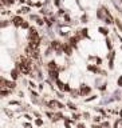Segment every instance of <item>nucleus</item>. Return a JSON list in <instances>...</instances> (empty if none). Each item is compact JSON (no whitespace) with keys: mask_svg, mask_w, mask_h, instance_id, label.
<instances>
[{"mask_svg":"<svg viewBox=\"0 0 122 128\" xmlns=\"http://www.w3.org/2000/svg\"><path fill=\"white\" fill-rule=\"evenodd\" d=\"M23 127H24V128H34L31 124H30V123H24V124H23Z\"/></svg>","mask_w":122,"mask_h":128,"instance_id":"nucleus-34","label":"nucleus"},{"mask_svg":"<svg viewBox=\"0 0 122 128\" xmlns=\"http://www.w3.org/2000/svg\"><path fill=\"white\" fill-rule=\"evenodd\" d=\"M118 85L122 87V76H119V79H118Z\"/></svg>","mask_w":122,"mask_h":128,"instance_id":"nucleus-41","label":"nucleus"},{"mask_svg":"<svg viewBox=\"0 0 122 128\" xmlns=\"http://www.w3.org/2000/svg\"><path fill=\"white\" fill-rule=\"evenodd\" d=\"M19 1H20V3H24V1H26V0H19Z\"/></svg>","mask_w":122,"mask_h":128,"instance_id":"nucleus-48","label":"nucleus"},{"mask_svg":"<svg viewBox=\"0 0 122 128\" xmlns=\"http://www.w3.org/2000/svg\"><path fill=\"white\" fill-rule=\"evenodd\" d=\"M87 20H89V16L83 15V16H82V23H87Z\"/></svg>","mask_w":122,"mask_h":128,"instance_id":"nucleus-29","label":"nucleus"},{"mask_svg":"<svg viewBox=\"0 0 122 128\" xmlns=\"http://www.w3.org/2000/svg\"><path fill=\"white\" fill-rule=\"evenodd\" d=\"M106 46H107V48H109V49L113 48V44H111V41H110L109 39H106Z\"/></svg>","mask_w":122,"mask_h":128,"instance_id":"nucleus-25","label":"nucleus"},{"mask_svg":"<svg viewBox=\"0 0 122 128\" xmlns=\"http://www.w3.org/2000/svg\"><path fill=\"white\" fill-rule=\"evenodd\" d=\"M54 4H55V6H61V1H59V0H54Z\"/></svg>","mask_w":122,"mask_h":128,"instance_id":"nucleus-42","label":"nucleus"},{"mask_svg":"<svg viewBox=\"0 0 122 128\" xmlns=\"http://www.w3.org/2000/svg\"><path fill=\"white\" fill-rule=\"evenodd\" d=\"M55 84L58 85V88L61 89V91H63V92H64V87H66V84H64V83H62L61 80L58 79V80H56V81H55Z\"/></svg>","mask_w":122,"mask_h":128,"instance_id":"nucleus-12","label":"nucleus"},{"mask_svg":"<svg viewBox=\"0 0 122 128\" xmlns=\"http://www.w3.org/2000/svg\"><path fill=\"white\" fill-rule=\"evenodd\" d=\"M70 94H71V97H73V99H76V97H79V95H81V91H79V89H71Z\"/></svg>","mask_w":122,"mask_h":128,"instance_id":"nucleus-11","label":"nucleus"},{"mask_svg":"<svg viewBox=\"0 0 122 128\" xmlns=\"http://www.w3.org/2000/svg\"><path fill=\"white\" fill-rule=\"evenodd\" d=\"M95 61H97V64H102V59H99V57H95Z\"/></svg>","mask_w":122,"mask_h":128,"instance_id":"nucleus-37","label":"nucleus"},{"mask_svg":"<svg viewBox=\"0 0 122 128\" xmlns=\"http://www.w3.org/2000/svg\"><path fill=\"white\" fill-rule=\"evenodd\" d=\"M93 121H94V123H98V124H99V123L102 121V116H95V117L93 119Z\"/></svg>","mask_w":122,"mask_h":128,"instance_id":"nucleus-23","label":"nucleus"},{"mask_svg":"<svg viewBox=\"0 0 122 128\" xmlns=\"http://www.w3.org/2000/svg\"><path fill=\"white\" fill-rule=\"evenodd\" d=\"M78 39L79 37H76V36H74V37H71L70 39V46L73 47V48H78Z\"/></svg>","mask_w":122,"mask_h":128,"instance_id":"nucleus-8","label":"nucleus"},{"mask_svg":"<svg viewBox=\"0 0 122 128\" xmlns=\"http://www.w3.org/2000/svg\"><path fill=\"white\" fill-rule=\"evenodd\" d=\"M61 119H64V116H63V114L59 111V112H55V115H54V117L51 119V121L55 123V121H58V120H61Z\"/></svg>","mask_w":122,"mask_h":128,"instance_id":"nucleus-7","label":"nucleus"},{"mask_svg":"<svg viewBox=\"0 0 122 128\" xmlns=\"http://www.w3.org/2000/svg\"><path fill=\"white\" fill-rule=\"evenodd\" d=\"M28 84H30V87H31V88H35V87H36V84H35L34 81H30Z\"/></svg>","mask_w":122,"mask_h":128,"instance_id":"nucleus-39","label":"nucleus"},{"mask_svg":"<svg viewBox=\"0 0 122 128\" xmlns=\"http://www.w3.org/2000/svg\"><path fill=\"white\" fill-rule=\"evenodd\" d=\"M3 112L7 115L8 117H14V112L11 111V109H8V108H3Z\"/></svg>","mask_w":122,"mask_h":128,"instance_id":"nucleus-14","label":"nucleus"},{"mask_svg":"<svg viewBox=\"0 0 122 128\" xmlns=\"http://www.w3.org/2000/svg\"><path fill=\"white\" fill-rule=\"evenodd\" d=\"M62 49H63V52L67 55V56H71V52H73V47L70 46V43H63V46H62Z\"/></svg>","mask_w":122,"mask_h":128,"instance_id":"nucleus-2","label":"nucleus"},{"mask_svg":"<svg viewBox=\"0 0 122 128\" xmlns=\"http://www.w3.org/2000/svg\"><path fill=\"white\" fill-rule=\"evenodd\" d=\"M79 91H81V96H86L87 94H90L91 92V87H87L86 84H81Z\"/></svg>","mask_w":122,"mask_h":128,"instance_id":"nucleus-3","label":"nucleus"},{"mask_svg":"<svg viewBox=\"0 0 122 128\" xmlns=\"http://www.w3.org/2000/svg\"><path fill=\"white\" fill-rule=\"evenodd\" d=\"M76 128H86V125H84L83 123H78V124H76Z\"/></svg>","mask_w":122,"mask_h":128,"instance_id":"nucleus-33","label":"nucleus"},{"mask_svg":"<svg viewBox=\"0 0 122 128\" xmlns=\"http://www.w3.org/2000/svg\"><path fill=\"white\" fill-rule=\"evenodd\" d=\"M63 13H64V9H59L58 15H63Z\"/></svg>","mask_w":122,"mask_h":128,"instance_id":"nucleus-45","label":"nucleus"},{"mask_svg":"<svg viewBox=\"0 0 122 128\" xmlns=\"http://www.w3.org/2000/svg\"><path fill=\"white\" fill-rule=\"evenodd\" d=\"M81 115H79V114H75V112H74V114H73V120H74V121H76V120H79V119H81Z\"/></svg>","mask_w":122,"mask_h":128,"instance_id":"nucleus-21","label":"nucleus"},{"mask_svg":"<svg viewBox=\"0 0 122 128\" xmlns=\"http://www.w3.org/2000/svg\"><path fill=\"white\" fill-rule=\"evenodd\" d=\"M121 3H122V0H121Z\"/></svg>","mask_w":122,"mask_h":128,"instance_id":"nucleus-49","label":"nucleus"},{"mask_svg":"<svg viewBox=\"0 0 122 128\" xmlns=\"http://www.w3.org/2000/svg\"><path fill=\"white\" fill-rule=\"evenodd\" d=\"M83 117H84V119H90V114H89V112H84V114H83Z\"/></svg>","mask_w":122,"mask_h":128,"instance_id":"nucleus-35","label":"nucleus"},{"mask_svg":"<svg viewBox=\"0 0 122 128\" xmlns=\"http://www.w3.org/2000/svg\"><path fill=\"white\" fill-rule=\"evenodd\" d=\"M67 105H69L70 109H73V111H76V105L74 104L73 101H67Z\"/></svg>","mask_w":122,"mask_h":128,"instance_id":"nucleus-17","label":"nucleus"},{"mask_svg":"<svg viewBox=\"0 0 122 128\" xmlns=\"http://www.w3.org/2000/svg\"><path fill=\"white\" fill-rule=\"evenodd\" d=\"M97 97H98L97 95H93V96H90V97H86V99H84V101H86V103L93 101V100H95V99H97Z\"/></svg>","mask_w":122,"mask_h":128,"instance_id":"nucleus-19","label":"nucleus"},{"mask_svg":"<svg viewBox=\"0 0 122 128\" xmlns=\"http://www.w3.org/2000/svg\"><path fill=\"white\" fill-rule=\"evenodd\" d=\"M7 26H8V21H4V23L1 24V27H7Z\"/></svg>","mask_w":122,"mask_h":128,"instance_id":"nucleus-46","label":"nucleus"},{"mask_svg":"<svg viewBox=\"0 0 122 128\" xmlns=\"http://www.w3.org/2000/svg\"><path fill=\"white\" fill-rule=\"evenodd\" d=\"M56 95H58V97H59V99H63V94H62V92H56Z\"/></svg>","mask_w":122,"mask_h":128,"instance_id":"nucleus-40","label":"nucleus"},{"mask_svg":"<svg viewBox=\"0 0 122 128\" xmlns=\"http://www.w3.org/2000/svg\"><path fill=\"white\" fill-rule=\"evenodd\" d=\"M82 36H83V37H86V36H89V35H87V32H89V31H87V29L86 28H84V29H82Z\"/></svg>","mask_w":122,"mask_h":128,"instance_id":"nucleus-28","label":"nucleus"},{"mask_svg":"<svg viewBox=\"0 0 122 128\" xmlns=\"http://www.w3.org/2000/svg\"><path fill=\"white\" fill-rule=\"evenodd\" d=\"M23 117H26V119H27V120H32V117H31V116H30V115H28V114H24V116H23Z\"/></svg>","mask_w":122,"mask_h":128,"instance_id":"nucleus-38","label":"nucleus"},{"mask_svg":"<svg viewBox=\"0 0 122 128\" xmlns=\"http://www.w3.org/2000/svg\"><path fill=\"white\" fill-rule=\"evenodd\" d=\"M31 96L32 97H39V94H38V92H35L34 89H31Z\"/></svg>","mask_w":122,"mask_h":128,"instance_id":"nucleus-27","label":"nucleus"},{"mask_svg":"<svg viewBox=\"0 0 122 128\" xmlns=\"http://www.w3.org/2000/svg\"><path fill=\"white\" fill-rule=\"evenodd\" d=\"M35 124L38 125V127H42V125H43V120H42L40 117H36V119H35Z\"/></svg>","mask_w":122,"mask_h":128,"instance_id":"nucleus-18","label":"nucleus"},{"mask_svg":"<svg viewBox=\"0 0 122 128\" xmlns=\"http://www.w3.org/2000/svg\"><path fill=\"white\" fill-rule=\"evenodd\" d=\"M9 94H11V89H8V88L1 89V97H7Z\"/></svg>","mask_w":122,"mask_h":128,"instance_id":"nucleus-13","label":"nucleus"},{"mask_svg":"<svg viewBox=\"0 0 122 128\" xmlns=\"http://www.w3.org/2000/svg\"><path fill=\"white\" fill-rule=\"evenodd\" d=\"M15 3V0H8V1H7V4H8V6H9V4H14Z\"/></svg>","mask_w":122,"mask_h":128,"instance_id":"nucleus-44","label":"nucleus"},{"mask_svg":"<svg viewBox=\"0 0 122 128\" xmlns=\"http://www.w3.org/2000/svg\"><path fill=\"white\" fill-rule=\"evenodd\" d=\"M94 109H95V111L98 112V114H102L105 117H107V115H106V111H105V109H102V108H98V107H95V108H94Z\"/></svg>","mask_w":122,"mask_h":128,"instance_id":"nucleus-16","label":"nucleus"},{"mask_svg":"<svg viewBox=\"0 0 122 128\" xmlns=\"http://www.w3.org/2000/svg\"><path fill=\"white\" fill-rule=\"evenodd\" d=\"M47 68H48V71H58V64H56V61L52 60L47 64Z\"/></svg>","mask_w":122,"mask_h":128,"instance_id":"nucleus-6","label":"nucleus"},{"mask_svg":"<svg viewBox=\"0 0 122 128\" xmlns=\"http://www.w3.org/2000/svg\"><path fill=\"white\" fill-rule=\"evenodd\" d=\"M50 74V79H51V81H56V80L59 79V69L58 71H48Z\"/></svg>","mask_w":122,"mask_h":128,"instance_id":"nucleus-5","label":"nucleus"},{"mask_svg":"<svg viewBox=\"0 0 122 128\" xmlns=\"http://www.w3.org/2000/svg\"><path fill=\"white\" fill-rule=\"evenodd\" d=\"M119 116H121V119H122V109L119 111Z\"/></svg>","mask_w":122,"mask_h":128,"instance_id":"nucleus-47","label":"nucleus"},{"mask_svg":"<svg viewBox=\"0 0 122 128\" xmlns=\"http://www.w3.org/2000/svg\"><path fill=\"white\" fill-rule=\"evenodd\" d=\"M19 13H30V7H23L22 9H19Z\"/></svg>","mask_w":122,"mask_h":128,"instance_id":"nucleus-15","label":"nucleus"},{"mask_svg":"<svg viewBox=\"0 0 122 128\" xmlns=\"http://www.w3.org/2000/svg\"><path fill=\"white\" fill-rule=\"evenodd\" d=\"M9 105H22V103L17 101V100H11V101H9Z\"/></svg>","mask_w":122,"mask_h":128,"instance_id":"nucleus-22","label":"nucleus"},{"mask_svg":"<svg viewBox=\"0 0 122 128\" xmlns=\"http://www.w3.org/2000/svg\"><path fill=\"white\" fill-rule=\"evenodd\" d=\"M23 21H24V20L22 19L20 16H15L14 19H12V23H14L15 26H20V27H22V24H23Z\"/></svg>","mask_w":122,"mask_h":128,"instance_id":"nucleus-9","label":"nucleus"},{"mask_svg":"<svg viewBox=\"0 0 122 128\" xmlns=\"http://www.w3.org/2000/svg\"><path fill=\"white\" fill-rule=\"evenodd\" d=\"M87 69L91 71V72H94V74H102V72H103V71H101V69H99L98 67H95V66H87Z\"/></svg>","mask_w":122,"mask_h":128,"instance_id":"nucleus-10","label":"nucleus"},{"mask_svg":"<svg viewBox=\"0 0 122 128\" xmlns=\"http://www.w3.org/2000/svg\"><path fill=\"white\" fill-rule=\"evenodd\" d=\"M91 128H103V127H102V124H97V123H94V124L91 125Z\"/></svg>","mask_w":122,"mask_h":128,"instance_id":"nucleus-30","label":"nucleus"},{"mask_svg":"<svg viewBox=\"0 0 122 128\" xmlns=\"http://www.w3.org/2000/svg\"><path fill=\"white\" fill-rule=\"evenodd\" d=\"M20 74H22V72L19 71L16 67H15V68L11 71V77H12V80H14V81H15V80H17V79H19V76H20Z\"/></svg>","mask_w":122,"mask_h":128,"instance_id":"nucleus-4","label":"nucleus"},{"mask_svg":"<svg viewBox=\"0 0 122 128\" xmlns=\"http://www.w3.org/2000/svg\"><path fill=\"white\" fill-rule=\"evenodd\" d=\"M64 92H71V88L69 84H66V87H64Z\"/></svg>","mask_w":122,"mask_h":128,"instance_id":"nucleus-32","label":"nucleus"},{"mask_svg":"<svg viewBox=\"0 0 122 128\" xmlns=\"http://www.w3.org/2000/svg\"><path fill=\"white\" fill-rule=\"evenodd\" d=\"M22 28H30L28 23H27V21H23V24H22Z\"/></svg>","mask_w":122,"mask_h":128,"instance_id":"nucleus-31","label":"nucleus"},{"mask_svg":"<svg viewBox=\"0 0 122 128\" xmlns=\"http://www.w3.org/2000/svg\"><path fill=\"white\" fill-rule=\"evenodd\" d=\"M64 20H66V21H70V16H69V15H64Z\"/></svg>","mask_w":122,"mask_h":128,"instance_id":"nucleus-43","label":"nucleus"},{"mask_svg":"<svg viewBox=\"0 0 122 128\" xmlns=\"http://www.w3.org/2000/svg\"><path fill=\"white\" fill-rule=\"evenodd\" d=\"M99 31H101L103 35H107V31H106V28H99Z\"/></svg>","mask_w":122,"mask_h":128,"instance_id":"nucleus-36","label":"nucleus"},{"mask_svg":"<svg viewBox=\"0 0 122 128\" xmlns=\"http://www.w3.org/2000/svg\"><path fill=\"white\" fill-rule=\"evenodd\" d=\"M106 85H107V84H106V83H103L102 85H99V87H98V89H99V91H105V89H106Z\"/></svg>","mask_w":122,"mask_h":128,"instance_id":"nucleus-26","label":"nucleus"},{"mask_svg":"<svg viewBox=\"0 0 122 128\" xmlns=\"http://www.w3.org/2000/svg\"><path fill=\"white\" fill-rule=\"evenodd\" d=\"M114 21H115V26H117V28H118V29H121V32H122V23L119 21V19L114 20Z\"/></svg>","mask_w":122,"mask_h":128,"instance_id":"nucleus-20","label":"nucleus"},{"mask_svg":"<svg viewBox=\"0 0 122 128\" xmlns=\"http://www.w3.org/2000/svg\"><path fill=\"white\" fill-rule=\"evenodd\" d=\"M101 124H102V127H103V128H110V123H109V121H102Z\"/></svg>","mask_w":122,"mask_h":128,"instance_id":"nucleus-24","label":"nucleus"},{"mask_svg":"<svg viewBox=\"0 0 122 128\" xmlns=\"http://www.w3.org/2000/svg\"><path fill=\"white\" fill-rule=\"evenodd\" d=\"M47 107H48L50 109H55V108H59V109H62V108H64V105L62 104L59 100H50V101H47Z\"/></svg>","mask_w":122,"mask_h":128,"instance_id":"nucleus-1","label":"nucleus"}]
</instances>
